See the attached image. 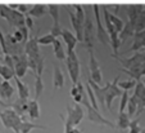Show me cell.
Returning a JSON list of instances; mask_svg holds the SVG:
<instances>
[{
    "mask_svg": "<svg viewBox=\"0 0 145 133\" xmlns=\"http://www.w3.org/2000/svg\"><path fill=\"white\" fill-rule=\"evenodd\" d=\"M121 65L122 71L129 74L135 80H141L145 75V52H135L134 56L129 58H121L120 56H112Z\"/></svg>",
    "mask_w": 145,
    "mask_h": 133,
    "instance_id": "6da1fadb",
    "label": "cell"
},
{
    "mask_svg": "<svg viewBox=\"0 0 145 133\" xmlns=\"http://www.w3.org/2000/svg\"><path fill=\"white\" fill-rule=\"evenodd\" d=\"M85 9V22H84V45L86 49L94 48V39H95V27L93 21V5H84Z\"/></svg>",
    "mask_w": 145,
    "mask_h": 133,
    "instance_id": "7a4b0ae2",
    "label": "cell"
},
{
    "mask_svg": "<svg viewBox=\"0 0 145 133\" xmlns=\"http://www.w3.org/2000/svg\"><path fill=\"white\" fill-rule=\"evenodd\" d=\"M93 16L95 18V38L101 44L108 45L109 44V36H108L105 27H103V23H101V12L99 4L93 5Z\"/></svg>",
    "mask_w": 145,
    "mask_h": 133,
    "instance_id": "3957f363",
    "label": "cell"
},
{
    "mask_svg": "<svg viewBox=\"0 0 145 133\" xmlns=\"http://www.w3.org/2000/svg\"><path fill=\"white\" fill-rule=\"evenodd\" d=\"M84 103V106L86 107V112H88V119L90 120V122H93L94 124H99V125H107V127L112 128V129H116V124L114 123H112L110 120H108L107 118H104L103 115H101L100 112H99V110H96V109H94L93 106L90 105V102H89L88 100H85V98H82V102Z\"/></svg>",
    "mask_w": 145,
    "mask_h": 133,
    "instance_id": "277c9868",
    "label": "cell"
},
{
    "mask_svg": "<svg viewBox=\"0 0 145 133\" xmlns=\"http://www.w3.org/2000/svg\"><path fill=\"white\" fill-rule=\"evenodd\" d=\"M59 118L63 123H67L72 127H77L81 123V120L84 119V109L81 107L80 103L74 102L73 106H67V116L63 118V115L59 114Z\"/></svg>",
    "mask_w": 145,
    "mask_h": 133,
    "instance_id": "5b68a950",
    "label": "cell"
},
{
    "mask_svg": "<svg viewBox=\"0 0 145 133\" xmlns=\"http://www.w3.org/2000/svg\"><path fill=\"white\" fill-rule=\"evenodd\" d=\"M64 61H66V66H67V70H68V74L72 83L76 84L80 80V71H81L80 60L76 54V50H72V52L67 53V57Z\"/></svg>",
    "mask_w": 145,
    "mask_h": 133,
    "instance_id": "8992f818",
    "label": "cell"
},
{
    "mask_svg": "<svg viewBox=\"0 0 145 133\" xmlns=\"http://www.w3.org/2000/svg\"><path fill=\"white\" fill-rule=\"evenodd\" d=\"M89 52V71H90V79L95 83H98L99 85L103 84V74H101V69L98 64V60L95 57V49L91 48L88 49Z\"/></svg>",
    "mask_w": 145,
    "mask_h": 133,
    "instance_id": "52a82bcc",
    "label": "cell"
},
{
    "mask_svg": "<svg viewBox=\"0 0 145 133\" xmlns=\"http://www.w3.org/2000/svg\"><path fill=\"white\" fill-rule=\"evenodd\" d=\"M118 81H120V76L114 79L113 81H109V83L105 85V106L109 111H112V102L114 98L121 97L122 94V89L118 87Z\"/></svg>",
    "mask_w": 145,
    "mask_h": 133,
    "instance_id": "ba28073f",
    "label": "cell"
},
{
    "mask_svg": "<svg viewBox=\"0 0 145 133\" xmlns=\"http://www.w3.org/2000/svg\"><path fill=\"white\" fill-rule=\"evenodd\" d=\"M14 61V75L18 78H23L28 70V57L26 53H18L12 54Z\"/></svg>",
    "mask_w": 145,
    "mask_h": 133,
    "instance_id": "9c48e42d",
    "label": "cell"
},
{
    "mask_svg": "<svg viewBox=\"0 0 145 133\" xmlns=\"http://www.w3.org/2000/svg\"><path fill=\"white\" fill-rule=\"evenodd\" d=\"M59 9L60 5H57V4H48V13L52 16L53 18V26L50 28V34L54 35L55 38L62 35V27H60L59 23Z\"/></svg>",
    "mask_w": 145,
    "mask_h": 133,
    "instance_id": "30bf717a",
    "label": "cell"
},
{
    "mask_svg": "<svg viewBox=\"0 0 145 133\" xmlns=\"http://www.w3.org/2000/svg\"><path fill=\"white\" fill-rule=\"evenodd\" d=\"M40 45L37 44V38L36 36H31V38H28V40L26 42L25 44V53L26 56H27L28 58H37L41 54L40 53Z\"/></svg>",
    "mask_w": 145,
    "mask_h": 133,
    "instance_id": "8fae6325",
    "label": "cell"
},
{
    "mask_svg": "<svg viewBox=\"0 0 145 133\" xmlns=\"http://www.w3.org/2000/svg\"><path fill=\"white\" fill-rule=\"evenodd\" d=\"M134 94H135V97L137 98V101H139V107H137V112H136V118H137L145 109V84L141 80L136 81Z\"/></svg>",
    "mask_w": 145,
    "mask_h": 133,
    "instance_id": "7c38bea8",
    "label": "cell"
},
{
    "mask_svg": "<svg viewBox=\"0 0 145 133\" xmlns=\"http://www.w3.org/2000/svg\"><path fill=\"white\" fill-rule=\"evenodd\" d=\"M86 81H88L89 85H90L91 89H93L94 94H95V97H96V101H98V103H100L101 107H104V105H105V87L99 85L98 83L93 81L90 78H88V80H86Z\"/></svg>",
    "mask_w": 145,
    "mask_h": 133,
    "instance_id": "4fadbf2b",
    "label": "cell"
},
{
    "mask_svg": "<svg viewBox=\"0 0 145 133\" xmlns=\"http://www.w3.org/2000/svg\"><path fill=\"white\" fill-rule=\"evenodd\" d=\"M4 107H10L18 114L19 116H23L25 114H27V107H28V100H23V98H19L13 103V105H9V103H4Z\"/></svg>",
    "mask_w": 145,
    "mask_h": 133,
    "instance_id": "5bb4252c",
    "label": "cell"
},
{
    "mask_svg": "<svg viewBox=\"0 0 145 133\" xmlns=\"http://www.w3.org/2000/svg\"><path fill=\"white\" fill-rule=\"evenodd\" d=\"M60 36L63 38V42L66 43V45H67V52L66 53H69V52H72V50H74L77 43H78L76 35H74L73 32H71L69 30H63Z\"/></svg>",
    "mask_w": 145,
    "mask_h": 133,
    "instance_id": "9a60e30c",
    "label": "cell"
},
{
    "mask_svg": "<svg viewBox=\"0 0 145 133\" xmlns=\"http://www.w3.org/2000/svg\"><path fill=\"white\" fill-rule=\"evenodd\" d=\"M14 94V88L9 80H3L0 84V100L1 101H9L12 96Z\"/></svg>",
    "mask_w": 145,
    "mask_h": 133,
    "instance_id": "2e32d148",
    "label": "cell"
},
{
    "mask_svg": "<svg viewBox=\"0 0 145 133\" xmlns=\"http://www.w3.org/2000/svg\"><path fill=\"white\" fill-rule=\"evenodd\" d=\"M145 47V30L139 31L134 34V43H132L130 52H139L140 49H144Z\"/></svg>",
    "mask_w": 145,
    "mask_h": 133,
    "instance_id": "e0dca14e",
    "label": "cell"
},
{
    "mask_svg": "<svg viewBox=\"0 0 145 133\" xmlns=\"http://www.w3.org/2000/svg\"><path fill=\"white\" fill-rule=\"evenodd\" d=\"M135 34V26L132 22H130L129 20L125 22V25H123V28L122 31L120 32V35H118V38H120V43L122 44L125 40H127L129 38H131V36H134Z\"/></svg>",
    "mask_w": 145,
    "mask_h": 133,
    "instance_id": "ac0fdd59",
    "label": "cell"
},
{
    "mask_svg": "<svg viewBox=\"0 0 145 133\" xmlns=\"http://www.w3.org/2000/svg\"><path fill=\"white\" fill-rule=\"evenodd\" d=\"M84 83L82 81H77L76 84H73L71 88V97L73 98V101L76 103H81L82 98H84Z\"/></svg>",
    "mask_w": 145,
    "mask_h": 133,
    "instance_id": "d6986e66",
    "label": "cell"
},
{
    "mask_svg": "<svg viewBox=\"0 0 145 133\" xmlns=\"http://www.w3.org/2000/svg\"><path fill=\"white\" fill-rule=\"evenodd\" d=\"M13 79L16 80V84H17L18 97L23 98V100H28V97H30V89H28V87L21 80V78H18V76H16V75H14Z\"/></svg>",
    "mask_w": 145,
    "mask_h": 133,
    "instance_id": "ffe728a7",
    "label": "cell"
},
{
    "mask_svg": "<svg viewBox=\"0 0 145 133\" xmlns=\"http://www.w3.org/2000/svg\"><path fill=\"white\" fill-rule=\"evenodd\" d=\"M9 8H10V7H9ZM10 16H12L10 25L16 26L17 28H21V27H25V26H26L25 25V14H23V13L16 11V9H12V11H10Z\"/></svg>",
    "mask_w": 145,
    "mask_h": 133,
    "instance_id": "44dd1931",
    "label": "cell"
},
{
    "mask_svg": "<svg viewBox=\"0 0 145 133\" xmlns=\"http://www.w3.org/2000/svg\"><path fill=\"white\" fill-rule=\"evenodd\" d=\"M53 85L55 89H60L64 87V76L59 66H54V74H53Z\"/></svg>",
    "mask_w": 145,
    "mask_h": 133,
    "instance_id": "7402d4cb",
    "label": "cell"
},
{
    "mask_svg": "<svg viewBox=\"0 0 145 133\" xmlns=\"http://www.w3.org/2000/svg\"><path fill=\"white\" fill-rule=\"evenodd\" d=\"M53 48H54V56H55V58L59 60V61H64L67 57V53L66 50L63 49V44L60 43V40L55 39L54 42H53Z\"/></svg>",
    "mask_w": 145,
    "mask_h": 133,
    "instance_id": "603a6c76",
    "label": "cell"
},
{
    "mask_svg": "<svg viewBox=\"0 0 145 133\" xmlns=\"http://www.w3.org/2000/svg\"><path fill=\"white\" fill-rule=\"evenodd\" d=\"M28 14L36 17V18H41L42 16L48 14V4H35V5H32Z\"/></svg>",
    "mask_w": 145,
    "mask_h": 133,
    "instance_id": "cb8c5ba5",
    "label": "cell"
},
{
    "mask_svg": "<svg viewBox=\"0 0 145 133\" xmlns=\"http://www.w3.org/2000/svg\"><path fill=\"white\" fill-rule=\"evenodd\" d=\"M27 114L30 115L31 119H39L40 118V106H39L37 101L32 100L28 101V107H27Z\"/></svg>",
    "mask_w": 145,
    "mask_h": 133,
    "instance_id": "d4e9b609",
    "label": "cell"
},
{
    "mask_svg": "<svg viewBox=\"0 0 145 133\" xmlns=\"http://www.w3.org/2000/svg\"><path fill=\"white\" fill-rule=\"evenodd\" d=\"M130 122H131V119H130L129 114L123 111V112H120V114H118V119H117V124H116V127L120 128L121 130L129 129Z\"/></svg>",
    "mask_w": 145,
    "mask_h": 133,
    "instance_id": "484cf974",
    "label": "cell"
},
{
    "mask_svg": "<svg viewBox=\"0 0 145 133\" xmlns=\"http://www.w3.org/2000/svg\"><path fill=\"white\" fill-rule=\"evenodd\" d=\"M137 107H139V101L137 98L135 97V94H132L131 97H129V102H127V114L129 116H136V112H137Z\"/></svg>",
    "mask_w": 145,
    "mask_h": 133,
    "instance_id": "4316f807",
    "label": "cell"
},
{
    "mask_svg": "<svg viewBox=\"0 0 145 133\" xmlns=\"http://www.w3.org/2000/svg\"><path fill=\"white\" fill-rule=\"evenodd\" d=\"M33 129H46V127L44 125H39L35 123H30V122H23L21 123V127H19V132L21 133H30Z\"/></svg>",
    "mask_w": 145,
    "mask_h": 133,
    "instance_id": "83f0119b",
    "label": "cell"
},
{
    "mask_svg": "<svg viewBox=\"0 0 145 133\" xmlns=\"http://www.w3.org/2000/svg\"><path fill=\"white\" fill-rule=\"evenodd\" d=\"M44 80H42V76H40V75H35V98L33 100L37 101L39 98H40L41 93L44 92Z\"/></svg>",
    "mask_w": 145,
    "mask_h": 133,
    "instance_id": "f1b7e54d",
    "label": "cell"
},
{
    "mask_svg": "<svg viewBox=\"0 0 145 133\" xmlns=\"http://www.w3.org/2000/svg\"><path fill=\"white\" fill-rule=\"evenodd\" d=\"M0 76L4 80H10L14 78V70L4 64H0Z\"/></svg>",
    "mask_w": 145,
    "mask_h": 133,
    "instance_id": "f546056e",
    "label": "cell"
},
{
    "mask_svg": "<svg viewBox=\"0 0 145 133\" xmlns=\"http://www.w3.org/2000/svg\"><path fill=\"white\" fill-rule=\"evenodd\" d=\"M109 18H110V22H112L113 27L116 28V31H117L118 35H120V32L122 31V28H123V25H125V22H123V21L121 20L118 16H116L114 13H110V12H109Z\"/></svg>",
    "mask_w": 145,
    "mask_h": 133,
    "instance_id": "4dcf8cb0",
    "label": "cell"
},
{
    "mask_svg": "<svg viewBox=\"0 0 145 133\" xmlns=\"http://www.w3.org/2000/svg\"><path fill=\"white\" fill-rule=\"evenodd\" d=\"M85 87H86V91H88V97H89V102H90V105L93 106L94 109H96V110H99V103H98V101H96L95 94H94L93 89H91V87L89 85V83H88V81H86V83H85Z\"/></svg>",
    "mask_w": 145,
    "mask_h": 133,
    "instance_id": "1f68e13d",
    "label": "cell"
},
{
    "mask_svg": "<svg viewBox=\"0 0 145 133\" xmlns=\"http://www.w3.org/2000/svg\"><path fill=\"white\" fill-rule=\"evenodd\" d=\"M57 39L54 35H52V34H46V35L41 36V38H37V44L39 45H50L53 44V42Z\"/></svg>",
    "mask_w": 145,
    "mask_h": 133,
    "instance_id": "d6a6232c",
    "label": "cell"
},
{
    "mask_svg": "<svg viewBox=\"0 0 145 133\" xmlns=\"http://www.w3.org/2000/svg\"><path fill=\"white\" fill-rule=\"evenodd\" d=\"M136 85V80L135 79H129V80H125V81H118V87H120L122 91H130V89L135 88Z\"/></svg>",
    "mask_w": 145,
    "mask_h": 133,
    "instance_id": "836d02e7",
    "label": "cell"
},
{
    "mask_svg": "<svg viewBox=\"0 0 145 133\" xmlns=\"http://www.w3.org/2000/svg\"><path fill=\"white\" fill-rule=\"evenodd\" d=\"M10 8L12 9H16V11L21 12V13H23L26 16V14L30 13L32 5H28V4H13V5H10Z\"/></svg>",
    "mask_w": 145,
    "mask_h": 133,
    "instance_id": "e575fe53",
    "label": "cell"
},
{
    "mask_svg": "<svg viewBox=\"0 0 145 133\" xmlns=\"http://www.w3.org/2000/svg\"><path fill=\"white\" fill-rule=\"evenodd\" d=\"M129 91H123L122 94H121V102H120V112H123L126 110V106H127V102H129Z\"/></svg>",
    "mask_w": 145,
    "mask_h": 133,
    "instance_id": "d590c367",
    "label": "cell"
},
{
    "mask_svg": "<svg viewBox=\"0 0 145 133\" xmlns=\"http://www.w3.org/2000/svg\"><path fill=\"white\" fill-rule=\"evenodd\" d=\"M139 123H140V118L139 116H137L135 120H131V122H130V125H129V129H130L129 133H140L141 128H140Z\"/></svg>",
    "mask_w": 145,
    "mask_h": 133,
    "instance_id": "8d00e7d4",
    "label": "cell"
},
{
    "mask_svg": "<svg viewBox=\"0 0 145 133\" xmlns=\"http://www.w3.org/2000/svg\"><path fill=\"white\" fill-rule=\"evenodd\" d=\"M25 25L28 30H32L33 28V17L30 14H26L25 16Z\"/></svg>",
    "mask_w": 145,
    "mask_h": 133,
    "instance_id": "74e56055",
    "label": "cell"
},
{
    "mask_svg": "<svg viewBox=\"0 0 145 133\" xmlns=\"http://www.w3.org/2000/svg\"><path fill=\"white\" fill-rule=\"evenodd\" d=\"M68 133H81V130H80V129H77L76 127H73V128H72L71 130H69Z\"/></svg>",
    "mask_w": 145,
    "mask_h": 133,
    "instance_id": "f35d334b",
    "label": "cell"
},
{
    "mask_svg": "<svg viewBox=\"0 0 145 133\" xmlns=\"http://www.w3.org/2000/svg\"><path fill=\"white\" fill-rule=\"evenodd\" d=\"M140 133H145V127H144V128H142V129H141V130H140Z\"/></svg>",
    "mask_w": 145,
    "mask_h": 133,
    "instance_id": "ab89813d",
    "label": "cell"
},
{
    "mask_svg": "<svg viewBox=\"0 0 145 133\" xmlns=\"http://www.w3.org/2000/svg\"><path fill=\"white\" fill-rule=\"evenodd\" d=\"M4 103H5V102H3V101L0 100V106H4Z\"/></svg>",
    "mask_w": 145,
    "mask_h": 133,
    "instance_id": "60d3db41",
    "label": "cell"
},
{
    "mask_svg": "<svg viewBox=\"0 0 145 133\" xmlns=\"http://www.w3.org/2000/svg\"><path fill=\"white\" fill-rule=\"evenodd\" d=\"M142 78H144V80H142V83L145 84V75H144V76H142Z\"/></svg>",
    "mask_w": 145,
    "mask_h": 133,
    "instance_id": "b9f144b4",
    "label": "cell"
},
{
    "mask_svg": "<svg viewBox=\"0 0 145 133\" xmlns=\"http://www.w3.org/2000/svg\"><path fill=\"white\" fill-rule=\"evenodd\" d=\"M144 50H145V47H144Z\"/></svg>",
    "mask_w": 145,
    "mask_h": 133,
    "instance_id": "7bdbcfd3",
    "label": "cell"
}]
</instances>
